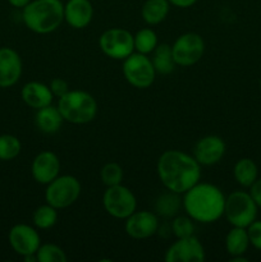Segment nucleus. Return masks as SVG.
I'll list each match as a JSON object with an SVG mask.
<instances>
[{"instance_id":"a211bd4d","label":"nucleus","mask_w":261,"mask_h":262,"mask_svg":"<svg viewBox=\"0 0 261 262\" xmlns=\"http://www.w3.org/2000/svg\"><path fill=\"white\" fill-rule=\"evenodd\" d=\"M20 96H22L23 102L26 105L37 110L50 105L53 102L54 95L48 84L42 83V82L32 81L23 86Z\"/></svg>"},{"instance_id":"7c9ffc66","label":"nucleus","mask_w":261,"mask_h":262,"mask_svg":"<svg viewBox=\"0 0 261 262\" xmlns=\"http://www.w3.org/2000/svg\"><path fill=\"white\" fill-rule=\"evenodd\" d=\"M248 233V239H250V243L255 248L261 251V222L260 220H255L253 223H251L247 228Z\"/></svg>"},{"instance_id":"20e7f679","label":"nucleus","mask_w":261,"mask_h":262,"mask_svg":"<svg viewBox=\"0 0 261 262\" xmlns=\"http://www.w3.org/2000/svg\"><path fill=\"white\" fill-rule=\"evenodd\" d=\"M58 109L64 122L72 124H87L97 114V102L92 95L82 90H69L59 97Z\"/></svg>"},{"instance_id":"72a5a7b5","label":"nucleus","mask_w":261,"mask_h":262,"mask_svg":"<svg viewBox=\"0 0 261 262\" xmlns=\"http://www.w3.org/2000/svg\"><path fill=\"white\" fill-rule=\"evenodd\" d=\"M171 5L177 8H189L197 3V0H168Z\"/></svg>"},{"instance_id":"c756f323","label":"nucleus","mask_w":261,"mask_h":262,"mask_svg":"<svg viewBox=\"0 0 261 262\" xmlns=\"http://www.w3.org/2000/svg\"><path fill=\"white\" fill-rule=\"evenodd\" d=\"M170 229L177 238L191 237V235H193L194 230L193 220L188 215H186V216L184 215H179V216H176L173 219Z\"/></svg>"},{"instance_id":"f8f14e48","label":"nucleus","mask_w":261,"mask_h":262,"mask_svg":"<svg viewBox=\"0 0 261 262\" xmlns=\"http://www.w3.org/2000/svg\"><path fill=\"white\" fill-rule=\"evenodd\" d=\"M10 247L13 248L17 255L30 256L36 255V251L38 250L41 245L40 235L38 232L27 224H17L9 230L8 234Z\"/></svg>"},{"instance_id":"5701e85b","label":"nucleus","mask_w":261,"mask_h":262,"mask_svg":"<svg viewBox=\"0 0 261 262\" xmlns=\"http://www.w3.org/2000/svg\"><path fill=\"white\" fill-rule=\"evenodd\" d=\"M182 207L181 194L176 192L168 191L158 197L155 202L156 214L164 217L176 216Z\"/></svg>"},{"instance_id":"473e14b6","label":"nucleus","mask_w":261,"mask_h":262,"mask_svg":"<svg viewBox=\"0 0 261 262\" xmlns=\"http://www.w3.org/2000/svg\"><path fill=\"white\" fill-rule=\"evenodd\" d=\"M251 191V196H252V199L255 200L256 205H257L258 207H261V179H256L255 183L252 184V186L250 187Z\"/></svg>"},{"instance_id":"c9c22d12","label":"nucleus","mask_w":261,"mask_h":262,"mask_svg":"<svg viewBox=\"0 0 261 262\" xmlns=\"http://www.w3.org/2000/svg\"><path fill=\"white\" fill-rule=\"evenodd\" d=\"M260 86H261V81H260Z\"/></svg>"},{"instance_id":"39448f33","label":"nucleus","mask_w":261,"mask_h":262,"mask_svg":"<svg viewBox=\"0 0 261 262\" xmlns=\"http://www.w3.org/2000/svg\"><path fill=\"white\" fill-rule=\"evenodd\" d=\"M257 207L251 193L235 191L225 197L224 215L233 227L247 228L251 223L256 220Z\"/></svg>"},{"instance_id":"f704fd0d","label":"nucleus","mask_w":261,"mask_h":262,"mask_svg":"<svg viewBox=\"0 0 261 262\" xmlns=\"http://www.w3.org/2000/svg\"><path fill=\"white\" fill-rule=\"evenodd\" d=\"M30 2L31 0H8V3H9L12 7L19 8V9H23Z\"/></svg>"},{"instance_id":"7ed1b4c3","label":"nucleus","mask_w":261,"mask_h":262,"mask_svg":"<svg viewBox=\"0 0 261 262\" xmlns=\"http://www.w3.org/2000/svg\"><path fill=\"white\" fill-rule=\"evenodd\" d=\"M22 19L32 32L51 33L64 20V4L61 0H31L23 8Z\"/></svg>"},{"instance_id":"6e6552de","label":"nucleus","mask_w":261,"mask_h":262,"mask_svg":"<svg viewBox=\"0 0 261 262\" xmlns=\"http://www.w3.org/2000/svg\"><path fill=\"white\" fill-rule=\"evenodd\" d=\"M104 209L115 219H127L137 209V200L133 192L122 183L107 187L102 196Z\"/></svg>"},{"instance_id":"6ab92c4d","label":"nucleus","mask_w":261,"mask_h":262,"mask_svg":"<svg viewBox=\"0 0 261 262\" xmlns=\"http://www.w3.org/2000/svg\"><path fill=\"white\" fill-rule=\"evenodd\" d=\"M64 119L61 117L60 112H59L58 106H53V105H48L41 109H37L35 117L36 127L44 133L48 135H53L60 129L61 124H63Z\"/></svg>"},{"instance_id":"f257e3e1","label":"nucleus","mask_w":261,"mask_h":262,"mask_svg":"<svg viewBox=\"0 0 261 262\" xmlns=\"http://www.w3.org/2000/svg\"><path fill=\"white\" fill-rule=\"evenodd\" d=\"M156 171L163 186L179 194L186 193L201 179V165L193 156L179 150L161 154Z\"/></svg>"},{"instance_id":"c85d7f7f","label":"nucleus","mask_w":261,"mask_h":262,"mask_svg":"<svg viewBox=\"0 0 261 262\" xmlns=\"http://www.w3.org/2000/svg\"><path fill=\"white\" fill-rule=\"evenodd\" d=\"M100 177L106 187L117 186L123 181V169L118 163H107L102 166Z\"/></svg>"},{"instance_id":"9d476101","label":"nucleus","mask_w":261,"mask_h":262,"mask_svg":"<svg viewBox=\"0 0 261 262\" xmlns=\"http://www.w3.org/2000/svg\"><path fill=\"white\" fill-rule=\"evenodd\" d=\"M171 53L177 66L191 67L204 55L205 41L199 33H183L171 45Z\"/></svg>"},{"instance_id":"4468645a","label":"nucleus","mask_w":261,"mask_h":262,"mask_svg":"<svg viewBox=\"0 0 261 262\" xmlns=\"http://www.w3.org/2000/svg\"><path fill=\"white\" fill-rule=\"evenodd\" d=\"M225 154V142L215 135L206 136L199 140L193 150V158L200 165L210 166L219 163Z\"/></svg>"},{"instance_id":"a878e982","label":"nucleus","mask_w":261,"mask_h":262,"mask_svg":"<svg viewBox=\"0 0 261 262\" xmlns=\"http://www.w3.org/2000/svg\"><path fill=\"white\" fill-rule=\"evenodd\" d=\"M135 50L141 54H151L158 46V35L151 28H142L133 36Z\"/></svg>"},{"instance_id":"393cba45","label":"nucleus","mask_w":261,"mask_h":262,"mask_svg":"<svg viewBox=\"0 0 261 262\" xmlns=\"http://www.w3.org/2000/svg\"><path fill=\"white\" fill-rule=\"evenodd\" d=\"M33 224L38 229H50L58 222V209L51 205H41L33 212Z\"/></svg>"},{"instance_id":"b1692460","label":"nucleus","mask_w":261,"mask_h":262,"mask_svg":"<svg viewBox=\"0 0 261 262\" xmlns=\"http://www.w3.org/2000/svg\"><path fill=\"white\" fill-rule=\"evenodd\" d=\"M233 174L241 186L251 187L257 179V166L251 159H241L235 163Z\"/></svg>"},{"instance_id":"9b49d317","label":"nucleus","mask_w":261,"mask_h":262,"mask_svg":"<svg viewBox=\"0 0 261 262\" xmlns=\"http://www.w3.org/2000/svg\"><path fill=\"white\" fill-rule=\"evenodd\" d=\"M205 250L199 238L194 235L177 238L176 242L166 250L165 261L168 262H202L205 261Z\"/></svg>"},{"instance_id":"2f4dec72","label":"nucleus","mask_w":261,"mask_h":262,"mask_svg":"<svg viewBox=\"0 0 261 262\" xmlns=\"http://www.w3.org/2000/svg\"><path fill=\"white\" fill-rule=\"evenodd\" d=\"M50 90L53 92L54 96L61 97L69 91V84L66 79L63 78H54L53 81L50 82Z\"/></svg>"},{"instance_id":"dca6fc26","label":"nucleus","mask_w":261,"mask_h":262,"mask_svg":"<svg viewBox=\"0 0 261 262\" xmlns=\"http://www.w3.org/2000/svg\"><path fill=\"white\" fill-rule=\"evenodd\" d=\"M22 59L12 48L0 49V89L12 87L22 76Z\"/></svg>"},{"instance_id":"f3484780","label":"nucleus","mask_w":261,"mask_h":262,"mask_svg":"<svg viewBox=\"0 0 261 262\" xmlns=\"http://www.w3.org/2000/svg\"><path fill=\"white\" fill-rule=\"evenodd\" d=\"M94 17V7L90 0H68L64 4V20L76 30L87 27Z\"/></svg>"},{"instance_id":"f03ea898","label":"nucleus","mask_w":261,"mask_h":262,"mask_svg":"<svg viewBox=\"0 0 261 262\" xmlns=\"http://www.w3.org/2000/svg\"><path fill=\"white\" fill-rule=\"evenodd\" d=\"M225 196L222 189L211 183L199 182L183 193L182 207L193 222L210 224L224 215Z\"/></svg>"},{"instance_id":"1a4fd4ad","label":"nucleus","mask_w":261,"mask_h":262,"mask_svg":"<svg viewBox=\"0 0 261 262\" xmlns=\"http://www.w3.org/2000/svg\"><path fill=\"white\" fill-rule=\"evenodd\" d=\"M102 53L114 60H124L135 53L133 35L124 28H109L99 38Z\"/></svg>"},{"instance_id":"aec40b11","label":"nucleus","mask_w":261,"mask_h":262,"mask_svg":"<svg viewBox=\"0 0 261 262\" xmlns=\"http://www.w3.org/2000/svg\"><path fill=\"white\" fill-rule=\"evenodd\" d=\"M169 9L170 3L168 0H146L141 9V15L147 25H159L168 17Z\"/></svg>"},{"instance_id":"4be33fe9","label":"nucleus","mask_w":261,"mask_h":262,"mask_svg":"<svg viewBox=\"0 0 261 262\" xmlns=\"http://www.w3.org/2000/svg\"><path fill=\"white\" fill-rule=\"evenodd\" d=\"M250 239L246 228L233 227L225 238V248L230 256H241L247 251Z\"/></svg>"},{"instance_id":"423d86ee","label":"nucleus","mask_w":261,"mask_h":262,"mask_svg":"<svg viewBox=\"0 0 261 262\" xmlns=\"http://www.w3.org/2000/svg\"><path fill=\"white\" fill-rule=\"evenodd\" d=\"M81 183L73 176H58L46 184L45 201L55 209L61 210L72 206L81 194Z\"/></svg>"},{"instance_id":"ddd939ff","label":"nucleus","mask_w":261,"mask_h":262,"mask_svg":"<svg viewBox=\"0 0 261 262\" xmlns=\"http://www.w3.org/2000/svg\"><path fill=\"white\" fill-rule=\"evenodd\" d=\"M160 228L158 214L142 210L135 211L125 219V233L133 239H146L158 233Z\"/></svg>"},{"instance_id":"cd10ccee","label":"nucleus","mask_w":261,"mask_h":262,"mask_svg":"<svg viewBox=\"0 0 261 262\" xmlns=\"http://www.w3.org/2000/svg\"><path fill=\"white\" fill-rule=\"evenodd\" d=\"M36 260L38 262H66L67 255L59 246L54 243H45L40 245L36 251Z\"/></svg>"},{"instance_id":"2eb2a0df","label":"nucleus","mask_w":261,"mask_h":262,"mask_svg":"<svg viewBox=\"0 0 261 262\" xmlns=\"http://www.w3.org/2000/svg\"><path fill=\"white\" fill-rule=\"evenodd\" d=\"M60 160L53 151H41L35 156L31 165L33 179L40 184H49L59 176Z\"/></svg>"},{"instance_id":"0eeeda50","label":"nucleus","mask_w":261,"mask_h":262,"mask_svg":"<svg viewBox=\"0 0 261 262\" xmlns=\"http://www.w3.org/2000/svg\"><path fill=\"white\" fill-rule=\"evenodd\" d=\"M123 76L130 86L136 89H148L155 81L156 71L147 55L132 53L123 60Z\"/></svg>"},{"instance_id":"bb28decb","label":"nucleus","mask_w":261,"mask_h":262,"mask_svg":"<svg viewBox=\"0 0 261 262\" xmlns=\"http://www.w3.org/2000/svg\"><path fill=\"white\" fill-rule=\"evenodd\" d=\"M20 141L13 135L0 136V160L9 161L17 158L20 152Z\"/></svg>"},{"instance_id":"412c9836","label":"nucleus","mask_w":261,"mask_h":262,"mask_svg":"<svg viewBox=\"0 0 261 262\" xmlns=\"http://www.w3.org/2000/svg\"><path fill=\"white\" fill-rule=\"evenodd\" d=\"M151 61L154 64L156 73L159 74H170L176 69V61H174L173 53H171V46L169 43H160L153 51V58Z\"/></svg>"}]
</instances>
